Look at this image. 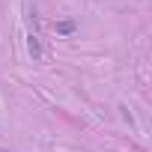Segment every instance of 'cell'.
<instances>
[{"label": "cell", "mask_w": 152, "mask_h": 152, "mask_svg": "<svg viewBox=\"0 0 152 152\" xmlns=\"http://www.w3.org/2000/svg\"><path fill=\"white\" fill-rule=\"evenodd\" d=\"M27 51L33 54V60H39V57H42V45H39V36H33V33L27 36Z\"/></svg>", "instance_id": "7a4b0ae2"}, {"label": "cell", "mask_w": 152, "mask_h": 152, "mask_svg": "<svg viewBox=\"0 0 152 152\" xmlns=\"http://www.w3.org/2000/svg\"><path fill=\"white\" fill-rule=\"evenodd\" d=\"M54 30H57L60 36H72L75 30H78V24H75V21H57V24H54Z\"/></svg>", "instance_id": "6da1fadb"}]
</instances>
